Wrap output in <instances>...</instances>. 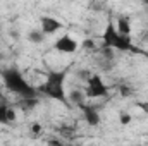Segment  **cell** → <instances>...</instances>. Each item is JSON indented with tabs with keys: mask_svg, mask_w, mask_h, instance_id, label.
Returning a JSON list of instances; mask_svg holds the SVG:
<instances>
[{
	"mask_svg": "<svg viewBox=\"0 0 148 146\" xmlns=\"http://www.w3.org/2000/svg\"><path fill=\"white\" fill-rule=\"evenodd\" d=\"M86 83H88L86 91H84L86 98H102L109 95V86L103 83V79L98 74H91Z\"/></svg>",
	"mask_w": 148,
	"mask_h": 146,
	"instance_id": "4",
	"label": "cell"
},
{
	"mask_svg": "<svg viewBox=\"0 0 148 146\" xmlns=\"http://www.w3.org/2000/svg\"><path fill=\"white\" fill-rule=\"evenodd\" d=\"M83 48H86V50L90 48V50H91V48H95V43H93L91 40H84V41H83Z\"/></svg>",
	"mask_w": 148,
	"mask_h": 146,
	"instance_id": "16",
	"label": "cell"
},
{
	"mask_svg": "<svg viewBox=\"0 0 148 146\" xmlns=\"http://www.w3.org/2000/svg\"><path fill=\"white\" fill-rule=\"evenodd\" d=\"M40 26H41V31L45 35H53L62 28V23L59 19H55V17L43 16V17H40Z\"/></svg>",
	"mask_w": 148,
	"mask_h": 146,
	"instance_id": "7",
	"label": "cell"
},
{
	"mask_svg": "<svg viewBox=\"0 0 148 146\" xmlns=\"http://www.w3.org/2000/svg\"><path fill=\"white\" fill-rule=\"evenodd\" d=\"M145 3H147V5H148V0H145Z\"/></svg>",
	"mask_w": 148,
	"mask_h": 146,
	"instance_id": "20",
	"label": "cell"
},
{
	"mask_svg": "<svg viewBox=\"0 0 148 146\" xmlns=\"http://www.w3.org/2000/svg\"><path fill=\"white\" fill-rule=\"evenodd\" d=\"M2 77H3V83L7 86L9 91H12L14 95L21 96V98H35L36 96V91L26 79L24 76L21 74V71L17 67H9L2 72Z\"/></svg>",
	"mask_w": 148,
	"mask_h": 146,
	"instance_id": "2",
	"label": "cell"
},
{
	"mask_svg": "<svg viewBox=\"0 0 148 146\" xmlns=\"http://www.w3.org/2000/svg\"><path fill=\"white\" fill-rule=\"evenodd\" d=\"M138 105V108H141L145 113H148V102H140V103H136Z\"/></svg>",
	"mask_w": 148,
	"mask_h": 146,
	"instance_id": "17",
	"label": "cell"
},
{
	"mask_svg": "<svg viewBox=\"0 0 148 146\" xmlns=\"http://www.w3.org/2000/svg\"><path fill=\"white\" fill-rule=\"evenodd\" d=\"M102 40H103V46H110L114 50H119V52H133V53H145L143 50H140L133 41H131V36H126V35H121L115 28V23L109 19L107 21V26L103 29V35H102Z\"/></svg>",
	"mask_w": 148,
	"mask_h": 146,
	"instance_id": "1",
	"label": "cell"
},
{
	"mask_svg": "<svg viewBox=\"0 0 148 146\" xmlns=\"http://www.w3.org/2000/svg\"><path fill=\"white\" fill-rule=\"evenodd\" d=\"M77 41L71 38V35H64V36H60L57 41H55V45H53V48L59 52V53H74L76 50H77Z\"/></svg>",
	"mask_w": 148,
	"mask_h": 146,
	"instance_id": "5",
	"label": "cell"
},
{
	"mask_svg": "<svg viewBox=\"0 0 148 146\" xmlns=\"http://www.w3.org/2000/svg\"><path fill=\"white\" fill-rule=\"evenodd\" d=\"M79 108L83 110V117L84 120L88 122V126L91 127H97L100 124V113H98V108L93 107V105H86V103H81Z\"/></svg>",
	"mask_w": 148,
	"mask_h": 146,
	"instance_id": "6",
	"label": "cell"
},
{
	"mask_svg": "<svg viewBox=\"0 0 148 146\" xmlns=\"http://www.w3.org/2000/svg\"><path fill=\"white\" fill-rule=\"evenodd\" d=\"M40 131H41L40 124H33V126H31V132H35V134H40Z\"/></svg>",
	"mask_w": 148,
	"mask_h": 146,
	"instance_id": "18",
	"label": "cell"
},
{
	"mask_svg": "<svg viewBox=\"0 0 148 146\" xmlns=\"http://www.w3.org/2000/svg\"><path fill=\"white\" fill-rule=\"evenodd\" d=\"M7 119H9V124L17 119V113H16V110L12 108V107H9V110H7Z\"/></svg>",
	"mask_w": 148,
	"mask_h": 146,
	"instance_id": "14",
	"label": "cell"
},
{
	"mask_svg": "<svg viewBox=\"0 0 148 146\" xmlns=\"http://www.w3.org/2000/svg\"><path fill=\"white\" fill-rule=\"evenodd\" d=\"M0 60H2V53H0Z\"/></svg>",
	"mask_w": 148,
	"mask_h": 146,
	"instance_id": "21",
	"label": "cell"
},
{
	"mask_svg": "<svg viewBox=\"0 0 148 146\" xmlns=\"http://www.w3.org/2000/svg\"><path fill=\"white\" fill-rule=\"evenodd\" d=\"M121 95L126 98V96H131L133 95V89L129 88V86H121Z\"/></svg>",
	"mask_w": 148,
	"mask_h": 146,
	"instance_id": "15",
	"label": "cell"
},
{
	"mask_svg": "<svg viewBox=\"0 0 148 146\" xmlns=\"http://www.w3.org/2000/svg\"><path fill=\"white\" fill-rule=\"evenodd\" d=\"M84 100H86V93L84 91H81V89H73L69 95H67V103H74V105H81V103H84Z\"/></svg>",
	"mask_w": 148,
	"mask_h": 146,
	"instance_id": "8",
	"label": "cell"
},
{
	"mask_svg": "<svg viewBox=\"0 0 148 146\" xmlns=\"http://www.w3.org/2000/svg\"><path fill=\"white\" fill-rule=\"evenodd\" d=\"M147 143H148V136H147Z\"/></svg>",
	"mask_w": 148,
	"mask_h": 146,
	"instance_id": "22",
	"label": "cell"
},
{
	"mask_svg": "<svg viewBox=\"0 0 148 146\" xmlns=\"http://www.w3.org/2000/svg\"><path fill=\"white\" fill-rule=\"evenodd\" d=\"M131 115L127 113V112H121V115H119V122L122 124V126H127V124H131Z\"/></svg>",
	"mask_w": 148,
	"mask_h": 146,
	"instance_id": "12",
	"label": "cell"
},
{
	"mask_svg": "<svg viewBox=\"0 0 148 146\" xmlns=\"http://www.w3.org/2000/svg\"><path fill=\"white\" fill-rule=\"evenodd\" d=\"M90 76H91V72H90L88 69L77 71V77H79V79H83V81H88V79H90Z\"/></svg>",
	"mask_w": 148,
	"mask_h": 146,
	"instance_id": "13",
	"label": "cell"
},
{
	"mask_svg": "<svg viewBox=\"0 0 148 146\" xmlns=\"http://www.w3.org/2000/svg\"><path fill=\"white\" fill-rule=\"evenodd\" d=\"M0 98H2V88H0Z\"/></svg>",
	"mask_w": 148,
	"mask_h": 146,
	"instance_id": "19",
	"label": "cell"
},
{
	"mask_svg": "<svg viewBox=\"0 0 148 146\" xmlns=\"http://www.w3.org/2000/svg\"><path fill=\"white\" fill-rule=\"evenodd\" d=\"M7 110L9 105H0V124H9V119H7Z\"/></svg>",
	"mask_w": 148,
	"mask_h": 146,
	"instance_id": "11",
	"label": "cell"
},
{
	"mask_svg": "<svg viewBox=\"0 0 148 146\" xmlns=\"http://www.w3.org/2000/svg\"><path fill=\"white\" fill-rule=\"evenodd\" d=\"M64 81H66V71L50 72L47 76V81L38 88V91L47 95L52 100H57V102L67 105V95H66V89H64Z\"/></svg>",
	"mask_w": 148,
	"mask_h": 146,
	"instance_id": "3",
	"label": "cell"
},
{
	"mask_svg": "<svg viewBox=\"0 0 148 146\" xmlns=\"http://www.w3.org/2000/svg\"><path fill=\"white\" fill-rule=\"evenodd\" d=\"M28 40H29L31 43H41V41L45 40V33H43L41 29H33V31L28 33Z\"/></svg>",
	"mask_w": 148,
	"mask_h": 146,
	"instance_id": "10",
	"label": "cell"
},
{
	"mask_svg": "<svg viewBox=\"0 0 148 146\" xmlns=\"http://www.w3.org/2000/svg\"><path fill=\"white\" fill-rule=\"evenodd\" d=\"M115 28L121 35H126V36H131V21L127 17H119L117 23H115Z\"/></svg>",
	"mask_w": 148,
	"mask_h": 146,
	"instance_id": "9",
	"label": "cell"
}]
</instances>
